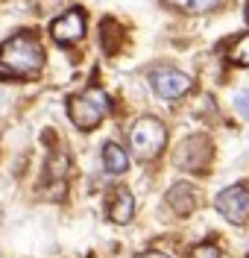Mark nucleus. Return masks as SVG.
I'll return each instance as SVG.
<instances>
[{"instance_id":"f257e3e1","label":"nucleus","mask_w":249,"mask_h":258,"mask_svg":"<svg viewBox=\"0 0 249 258\" xmlns=\"http://www.w3.org/2000/svg\"><path fill=\"white\" fill-rule=\"evenodd\" d=\"M44 68V47L33 30H21L0 44V77L27 80Z\"/></svg>"},{"instance_id":"f03ea898","label":"nucleus","mask_w":249,"mask_h":258,"mask_svg":"<svg viewBox=\"0 0 249 258\" xmlns=\"http://www.w3.org/2000/svg\"><path fill=\"white\" fill-rule=\"evenodd\" d=\"M112 103H109V94L100 91V88H88L82 94H73L67 100V117L73 120V126L82 129V132H91L103 123V117L109 114Z\"/></svg>"},{"instance_id":"7ed1b4c3","label":"nucleus","mask_w":249,"mask_h":258,"mask_svg":"<svg viewBox=\"0 0 249 258\" xmlns=\"http://www.w3.org/2000/svg\"><path fill=\"white\" fill-rule=\"evenodd\" d=\"M167 144V129L158 117H138L129 129V147L138 159H155Z\"/></svg>"},{"instance_id":"20e7f679","label":"nucleus","mask_w":249,"mask_h":258,"mask_svg":"<svg viewBox=\"0 0 249 258\" xmlns=\"http://www.w3.org/2000/svg\"><path fill=\"white\" fill-rule=\"evenodd\" d=\"M217 211L232 226H243L249 220V188L246 185H232L214 197Z\"/></svg>"},{"instance_id":"39448f33","label":"nucleus","mask_w":249,"mask_h":258,"mask_svg":"<svg viewBox=\"0 0 249 258\" xmlns=\"http://www.w3.org/2000/svg\"><path fill=\"white\" fill-rule=\"evenodd\" d=\"M149 85L164 100H179L194 88V77H188L182 71H173V68H158V71H149Z\"/></svg>"},{"instance_id":"423d86ee","label":"nucleus","mask_w":249,"mask_h":258,"mask_svg":"<svg viewBox=\"0 0 249 258\" xmlns=\"http://www.w3.org/2000/svg\"><path fill=\"white\" fill-rule=\"evenodd\" d=\"M50 35L56 44H76L85 38V12L82 9H67L59 18H53Z\"/></svg>"},{"instance_id":"0eeeda50","label":"nucleus","mask_w":249,"mask_h":258,"mask_svg":"<svg viewBox=\"0 0 249 258\" xmlns=\"http://www.w3.org/2000/svg\"><path fill=\"white\" fill-rule=\"evenodd\" d=\"M208 161H211V144H208L205 135L188 138V141L179 147V153H176V164H179L182 170H202Z\"/></svg>"},{"instance_id":"6e6552de","label":"nucleus","mask_w":249,"mask_h":258,"mask_svg":"<svg viewBox=\"0 0 249 258\" xmlns=\"http://www.w3.org/2000/svg\"><path fill=\"white\" fill-rule=\"evenodd\" d=\"M135 217V197L129 188H123V185H117L115 194H112V200H109V220L117 226L129 223Z\"/></svg>"},{"instance_id":"1a4fd4ad","label":"nucleus","mask_w":249,"mask_h":258,"mask_svg":"<svg viewBox=\"0 0 249 258\" xmlns=\"http://www.w3.org/2000/svg\"><path fill=\"white\" fill-rule=\"evenodd\" d=\"M164 203H167V206H170L173 211H176L179 217H188L191 211L197 209V191H194L188 182H176V185L167 191Z\"/></svg>"},{"instance_id":"9d476101","label":"nucleus","mask_w":249,"mask_h":258,"mask_svg":"<svg viewBox=\"0 0 249 258\" xmlns=\"http://www.w3.org/2000/svg\"><path fill=\"white\" fill-rule=\"evenodd\" d=\"M100 159H103V170H106L109 176H120V173L129 167V153H126L120 144H115V141L103 144V150H100Z\"/></svg>"},{"instance_id":"9b49d317","label":"nucleus","mask_w":249,"mask_h":258,"mask_svg":"<svg viewBox=\"0 0 249 258\" xmlns=\"http://www.w3.org/2000/svg\"><path fill=\"white\" fill-rule=\"evenodd\" d=\"M167 3L188 12V15H202V12H211L220 0H167Z\"/></svg>"},{"instance_id":"f8f14e48","label":"nucleus","mask_w":249,"mask_h":258,"mask_svg":"<svg viewBox=\"0 0 249 258\" xmlns=\"http://www.w3.org/2000/svg\"><path fill=\"white\" fill-rule=\"evenodd\" d=\"M229 62L237 64V68H246L249 64V32L234 41V47H229Z\"/></svg>"},{"instance_id":"ddd939ff","label":"nucleus","mask_w":249,"mask_h":258,"mask_svg":"<svg viewBox=\"0 0 249 258\" xmlns=\"http://www.w3.org/2000/svg\"><path fill=\"white\" fill-rule=\"evenodd\" d=\"M191 258H220V246H214V243H199L197 249L191 252Z\"/></svg>"},{"instance_id":"4468645a","label":"nucleus","mask_w":249,"mask_h":258,"mask_svg":"<svg viewBox=\"0 0 249 258\" xmlns=\"http://www.w3.org/2000/svg\"><path fill=\"white\" fill-rule=\"evenodd\" d=\"M234 112L249 120V91H240V94L234 97Z\"/></svg>"},{"instance_id":"2eb2a0df","label":"nucleus","mask_w":249,"mask_h":258,"mask_svg":"<svg viewBox=\"0 0 249 258\" xmlns=\"http://www.w3.org/2000/svg\"><path fill=\"white\" fill-rule=\"evenodd\" d=\"M138 258H170V255H164V252H155V249H152V252H144V255H138Z\"/></svg>"},{"instance_id":"dca6fc26","label":"nucleus","mask_w":249,"mask_h":258,"mask_svg":"<svg viewBox=\"0 0 249 258\" xmlns=\"http://www.w3.org/2000/svg\"><path fill=\"white\" fill-rule=\"evenodd\" d=\"M246 21H249V3H246Z\"/></svg>"}]
</instances>
